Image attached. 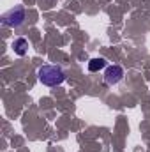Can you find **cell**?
Listing matches in <instances>:
<instances>
[{
	"label": "cell",
	"instance_id": "277c9868",
	"mask_svg": "<svg viewBox=\"0 0 150 152\" xmlns=\"http://www.w3.org/2000/svg\"><path fill=\"white\" fill-rule=\"evenodd\" d=\"M12 48H14V53H18V55H25L27 53V48H28V41L23 37L16 39L14 42H12Z\"/></svg>",
	"mask_w": 150,
	"mask_h": 152
},
{
	"label": "cell",
	"instance_id": "6da1fadb",
	"mask_svg": "<svg viewBox=\"0 0 150 152\" xmlns=\"http://www.w3.org/2000/svg\"><path fill=\"white\" fill-rule=\"evenodd\" d=\"M39 81L46 87H55V85H60L64 80H66V75L64 71L58 67V66H42L37 71Z\"/></svg>",
	"mask_w": 150,
	"mask_h": 152
},
{
	"label": "cell",
	"instance_id": "3957f363",
	"mask_svg": "<svg viewBox=\"0 0 150 152\" xmlns=\"http://www.w3.org/2000/svg\"><path fill=\"white\" fill-rule=\"evenodd\" d=\"M122 78H124V69L120 66H110V67H106V71H104V81L108 85H117Z\"/></svg>",
	"mask_w": 150,
	"mask_h": 152
},
{
	"label": "cell",
	"instance_id": "5b68a950",
	"mask_svg": "<svg viewBox=\"0 0 150 152\" xmlns=\"http://www.w3.org/2000/svg\"><path fill=\"white\" fill-rule=\"evenodd\" d=\"M103 67H106V60L104 58H92L90 62H88V71L90 73H95V71H101Z\"/></svg>",
	"mask_w": 150,
	"mask_h": 152
},
{
	"label": "cell",
	"instance_id": "7a4b0ae2",
	"mask_svg": "<svg viewBox=\"0 0 150 152\" xmlns=\"http://www.w3.org/2000/svg\"><path fill=\"white\" fill-rule=\"evenodd\" d=\"M25 20V9L21 5H16L14 9L7 11L4 16H2V23L5 27H20Z\"/></svg>",
	"mask_w": 150,
	"mask_h": 152
}]
</instances>
